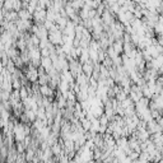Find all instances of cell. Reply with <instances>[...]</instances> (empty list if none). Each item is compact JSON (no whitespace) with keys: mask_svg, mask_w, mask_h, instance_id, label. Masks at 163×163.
<instances>
[{"mask_svg":"<svg viewBox=\"0 0 163 163\" xmlns=\"http://www.w3.org/2000/svg\"><path fill=\"white\" fill-rule=\"evenodd\" d=\"M20 1H25V3H29V0H20Z\"/></svg>","mask_w":163,"mask_h":163,"instance_id":"obj_22","label":"cell"},{"mask_svg":"<svg viewBox=\"0 0 163 163\" xmlns=\"http://www.w3.org/2000/svg\"><path fill=\"white\" fill-rule=\"evenodd\" d=\"M152 101L156 103L157 110H159V111H162V112H163V94H159V96H154Z\"/></svg>","mask_w":163,"mask_h":163,"instance_id":"obj_10","label":"cell"},{"mask_svg":"<svg viewBox=\"0 0 163 163\" xmlns=\"http://www.w3.org/2000/svg\"><path fill=\"white\" fill-rule=\"evenodd\" d=\"M13 134H14L15 143H17V141H24V139L27 138V135H25V130H24V124H22V122H15V126H14V131H13Z\"/></svg>","mask_w":163,"mask_h":163,"instance_id":"obj_2","label":"cell"},{"mask_svg":"<svg viewBox=\"0 0 163 163\" xmlns=\"http://www.w3.org/2000/svg\"><path fill=\"white\" fill-rule=\"evenodd\" d=\"M110 121H111V120H110L108 117H107V116H106V115H105V114H103V115H102V116L100 117V122H101V125L108 126V124H110Z\"/></svg>","mask_w":163,"mask_h":163,"instance_id":"obj_19","label":"cell"},{"mask_svg":"<svg viewBox=\"0 0 163 163\" xmlns=\"http://www.w3.org/2000/svg\"><path fill=\"white\" fill-rule=\"evenodd\" d=\"M41 55H42V57H50L51 56V52H50L49 49H42L41 50Z\"/></svg>","mask_w":163,"mask_h":163,"instance_id":"obj_21","label":"cell"},{"mask_svg":"<svg viewBox=\"0 0 163 163\" xmlns=\"http://www.w3.org/2000/svg\"><path fill=\"white\" fill-rule=\"evenodd\" d=\"M18 14H19V19H23V20H31V19H33V14H32V13H29L27 9L19 10Z\"/></svg>","mask_w":163,"mask_h":163,"instance_id":"obj_11","label":"cell"},{"mask_svg":"<svg viewBox=\"0 0 163 163\" xmlns=\"http://www.w3.org/2000/svg\"><path fill=\"white\" fill-rule=\"evenodd\" d=\"M147 130L149 131V134L153 135V134H157V132H163V129L159 125V122L156 121V120H152V121L148 122L147 125Z\"/></svg>","mask_w":163,"mask_h":163,"instance_id":"obj_4","label":"cell"},{"mask_svg":"<svg viewBox=\"0 0 163 163\" xmlns=\"http://www.w3.org/2000/svg\"><path fill=\"white\" fill-rule=\"evenodd\" d=\"M93 71H94V63L92 61V60H89L88 63L83 64V73L88 76V78H91V76L93 75Z\"/></svg>","mask_w":163,"mask_h":163,"instance_id":"obj_5","label":"cell"},{"mask_svg":"<svg viewBox=\"0 0 163 163\" xmlns=\"http://www.w3.org/2000/svg\"><path fill=\"white\" fill-rule=\"evenodd\" d=\"M24 75H25V78L28 79L29 83H37L38 79H40V75H38V68L33 66L32 64H29V65L24 69Z\"/></svg>","mask_w":163,"mask_h":163,"instance_id":"obj_1","label":"cell"},{"mask_svg":"<svg viewBox=\"0 0 163 163\" xmlns=\"http://www.w3.org/2000/svg\"><path fill=\"white\" fill-rule=\"evenodd\" d=\"M7 70L10 73V74H14L15 73V70H17V66H15V64H14V61L13 60H9V63L7 64Z\"/></svg>","mask_w":163,"mask_h":163,"instance_id":"obj_17","label":"cell"},{"mask_svg":"<svg viewBox=\"0 0 163 163\" xmlns=\"http://www.w3.org/2000/svg\"><path fill=\"white\" fill-rule=\"evenodd\" d=\"M33 20L36 22V24H44L47 20V9L37 8L36 12L33 13Z\"/></svg>","mask_w":163,"mask_h":163,"instance_id":"obj_3","label":"cell"},{"mask_svg":"<svg viewBox=\"0 0 163 163\" xmlns=\"http://www.w3.org/2000/svg\"><path fill=\"white\" fill-rule=\"evenodd\" d=\"M41 66L45 68L46 71H49V70L52 69L54 64H52V59H51V56L50 57H42L41 59Z\"/></svg>","mask_w":163,"mask_h":163,"instance_id":"obj_6","label":"cell"},{"mask_svg":"<svg viewBox=\"0 0 163 163\" xmlns=\"http://www.w3.org/2000/svg\"><path fill=\"white\" fill-rule=\"evenodd\" d=\"M143 56H144V60H145V61H152V60H153V57H152V55L151 54H149V51L148 50H143Z\"/></svg>","mask_w":163,"mask_h":163,"instance_id":"obj_20","label":"cell"},{"mask_svg":"<svg viewBox=\"0 0 163 163\" xmlns=\"http://www.w3.org/2000/svg\"><path fill=\"white\" fill-rule=\"evenodd\" d=\"M114 50L117 52V55H122L124 54V40H116L114 42Z\"/></svg>","mask_w":163,"mask_h":163,"instance_id":"obj_8","label":"cell"},{"mask_svg":"<svg viewBox=\"0 0 163 163\" xmlns=\"http://www.w3.org/2000/svg\"><path fill=\"white\" fill-rule=\"evenodd\" d=\"M14 61V64H15V66H17V69H22L23 68V65H24V61H23V59L20 57V56H18L15 60H13Z\"/></svg>","mask_w":163,"mask_h":163,"instance_id":"obj_18","label":"cell"},{"mask_svg":"<svg viewBox=\"0 0 163 163\" xmlns=\"http://www.w3.org/2000/svg\"><path fill=\"white\" fill-rule=\"evenodd\" d=\"M15 149H17V152L18 153H25V151H27V147L24 145L23 141H17L15 143Z\"/></svg>","mask_w":163,"mask_h":163,"instance_id":"obj_16","label":"cell"},{"mask_svg":"<svg viewBox=\"0 0 163 163\" xmlns=\"http://www.w3.org/2000/svg\"><path fill=\"white\" fill-rule=\"evenodd\" d=\"M89 12H91V8H88V7H83L82 8V10L79 12V15H80V18L85 20V19H89Z\"/></svg>","mask_w":163,"mask_h":163,"instance_id":"obj_12","label":"cell"},{"mask_svg":"<svg viewBox=\"0 0 163 163\" xmlns=\"http://www.w3.org/2000/svg\"><path fill=\"white\" fill-rule=\"evenodd\" d=\"M80 124H82V127L84 129L85 131H91V127H92V122H91V120L89 119H83V120H80Z\"/></svg>","mask_w":163,"mask_h":163,"instance_id":"obj_13","label":"cell"},{"mask_svg":"<svg viewBox=\"0 0 163 163\" xmlns=\"http://www.w3.org/2000/svg\"><path fill=\"white\" fill-rule=\"evenodd\" d=\"M3 7L5 8V9H7L8 12L14 10V0H4Z\"/></svg>","mask_w":163,"mask_h":163,"instance_id":"obj_14","label":"cell"},{"mask_svg":"<svg viewBox=\"0 0 163 163\" xmlns=\"http://www.w3.org/2000/svg\"><path fill=\"white\" fill-rule=\"evenodd\" d=\"M36 153H37V151H35V149H32V148H28L27 151H25V153H24V156H25V162H27V163H31L33 159H35Z\"/></svg>","mask_w":163,"mask_h":163,"instance_id":"obj_9","label":"cell"},{"mask_svg":"<svg viewBox=\"0 0 163 163\" xmlns=\"http://www.w3.org/2000/svg\"><path fill=\"white\" fill-rule=\"evenodd\" d=\"M36 114H37V119L45 120V121H47V117H46V108H45V107H40Z\"/></svg>","mask_w":163,"mask_h":163,"instance_id":"obj_15","label":"cell"},{"mask_svg":"<svg viewBox=\"0 0 163 163\" xmlns=\"http://www.w3.org/2000/svg\"><path fill=\"white\" fill-rule=\"evenodd\" d=\"M1 19H7L8 22H13V23H15L17 20L19 19V14H18V12L12 10V12H8V13H7V15L4 17V18H1Z\"/></svg>","mask_w":163,"mask_h":163,"instance_id":"obj_7","label":"cell"}]
</instances>
